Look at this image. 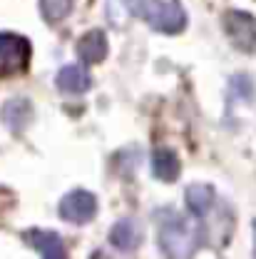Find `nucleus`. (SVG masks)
I'll list each match as a JSON object with an SVG mask.
<instances>
[{"label":"nucleus","mask_w":256,"mask_h":259,"mask_svg":"<svg viewBox=\"0 0 256 259\" xmlns=\"http://www.w3.org/2000/svg\"><path fill=\"white\" fill-rule=\"evenodd\" d=\"M129 13H132V3L129 0H107V20H110L112 28L127 25Z\"/></svg>","instance_id":"13"},{"label":"nucleus","mask_w":256,"mask_h":259,"mask_svg":"<svg viewBox=\"0 0 256 259\" xmlns=\"http://www.w3.org/2000/svg\"><path fill=\"white\" fill-rule=\"evenodd\" d=\"M23 239H25L42 259H67L63 239H60L55 232H50V229H30V232L23 234Z\"/></svg>","instance_id":"6"},{"label":"nucleus","mask_w":256,"mask_h":259,"mask_svg":"<svg viewBox=\"0 0 256 259\" xmlns=\"http://www.w3.org/2000/svg\"><path fill=\"white\" fill-rule=\"evenodd\" d=\"M77 55L87 65H97L107 55V37L102 30H90L80 42H77Z\"/></svg>","instance_id":"10"},{"label":"nucleus","mask_w":256,"mask_h":259,"mask_svg":"<svg viewBox=\"0 0 256 259\" xmlns=\"http://www.w3.org/2000/svg\"><path fill=\"white\" fill-rule=\"evenodd\" d=\"M0 117H3V122L13 132H20V130L28 127V122H30V117H32L30 102L25 97H13V100H8L3 105V115Z\"/></svg>","instance_id":"9"},{"label":"nucleus","mask_w":256,"mask_h":259,"mask_svg":"<svg viewBox=\"0 0 256 259\" xmlns=\"http://www.w3.org/2000/svg\"><path fill=\"white\" fill-rule=\"evenodd\" d=\"M137 13L160 32L174 35L187 25V13L179 0H134Z\"/></svg>","instance_id":"2"},{"label":"nucleus","mask_w":256,"mask_h":259,"mask_svg":"<svg viewBox=\"0 0 256 259\" xmlns=\"http://www.w3.org/2000/svg\"><path fill=\"white\" fill-rule=\"evenodd\" d=\"M152 169H155V177H157V180H162V182H174V180L179 177L182 164H179V157H177L174 150L160 147V150H155V155H152Z\"/></svg>","instance_id":"11"},{"label":"nucleus","mask_w":256,"mask_h":259,"mask_svg":"<svg viewBox=\"0 0 256 259\" xmlns=\"http://www.w3.org/2000/svg\"><path fill=\"white\" fill-rule=\"evenodd\" d=\"M60 217L65 222H72V225H85L90 222L97 214V199L92 192L87 190H75V192L65 194L60 199V207H58Z\"/></svg>","instance_id":"5"},{"label":"nucleus","mask_w":256,"mask_h":259,"mask_svg":"<svg viewBox=\"0 0 256 259\" xmlns=\"http://www.w3.org/2000/svg\"><path fill=\"white\" fill-rule=\"evenodd\" d=\"M157 242L160 249L169 259H192L194 252L201 247L204 227L189 217H182L172 209H162L157 214Z\"/></svg>","instance_id":"1"},{"label":"nucleus","mask_w":256,"mask_h":259,"mask_svg":"<svg viewBox=\"0 0 256 259\" xmlns=\"http://www.w3.org/2000/svg\"><path fill=\"white\" fill-rule=\"evenodd\" d=\"M40 10L50 23H55V20H63L70 15L72 0H40Z\"/></svg>","instance_id":"14"},{"label":"nucleus","mask_w":256,"mask_h":259,"mask_svg":"<svg viewBox=\"0 0 256 259\" xmlns=\"http://www.w3.org/2000/svg\"><path fill=\"white\" fill-rule=\"evenodd\" d=\"M30 63V42L15 32H0V77L25 72Z\"/></svg>","instance_id":"3"},{"label":"nucleus","mask_w":256,"mask_h":259,"mask_svg":"<svg viewBox=\"0 0 256 259\" xmlns=\"http://www.w3.org/2000/svg\"><path fill=\"white\" fill-rule=\"evenodd\" d=\"M110 242L117 249H122V252H134L139 247V242H142V227H139V222L132 220V217H125V220L115 222L112 232H110Z\"/></svg>","instance_id":"7"},{"label":"nucleus","mask_w":256,"mask_h":259,"mask_svg":"<svg viewBox=\"0 0 256 259\" xmlns=\"http://www.w3.org/2000/svg\"><path fill=\"white\" fill-rule=\"evenodd\" d=\"M231 95L236 97H244V100H251V95H254V85H251V80L246 77V75H239V77H234L231 80Z\"/></svg>","instance_id":"15"},{"label":"nucleus","mask_w":256,"mask_h":259,"mask_svg":"<svg viewBox=\"0 0 256 259\" xmlns=\"http://www.w3.org/2000/svg\"><path fill=\"white\" fill-rule=\"evenodd\" d=\"M55 85H58L63 93L77 95V93L90 90L92 80H90V75H87L85 67H80V65H65L63 70L58 72V77H55Z\"/></svg>","instance_id":"8"},{"label":"nucleus","mask_w":256,"mask_h":259,"mask_svg":"<svg viewBox=\"0 0 256 259\" xmlns=\"http://www.w3.org/2000/svg\"><path fill=\"white\" fill-rule=\"evenodd\" d=\"M254 237H256V222H254ZM254 257H256V252H254Z\"/></svg>","instance_id":"16"},{"label":"nucleus","mask_w":256,"mask_h":259,"mask_svg":"<svg viewBox=\"0 0 256 259\" xmlns=\"http://www.w3.org/2000/svg\"><path fill=\"white\" fill-rule=\"evenodd\" d=\"M224 30L229 40L244 50V53H256V20L249 13L241 10H229L224 15Z\"/></svg>","instance_id":"4"},{"label":"nucleus","mask_w":256,"mask_h":259,"mask_svg":"<svg viewBox=\"0 0 256 259\" xmlns=\"http://www.w3.org/2000/svg\"><path fill=\"white\" fill-rule=\"evenodd\" d=\"M214 204V190L209 185H192L187 190V207L192 209V214L201 217L212 209Z\"/></svg>","instance_id":"12"}]
</instances>
